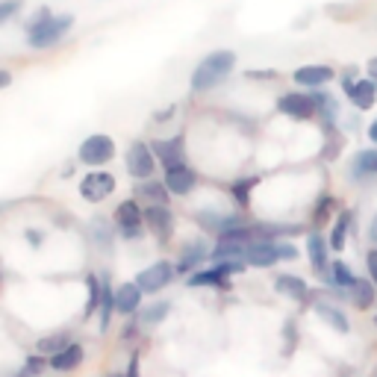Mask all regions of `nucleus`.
Returning <instances> with one entry per match:
<instances>
[{
    "label": "nucleus",
    "mask_w": 377,
    "mask_h": 377,
    "mask_svg": "<svg viewBox=\"0 0 377 377\" xmlns=\"http://www.w3.org/2000/svg\"><path fill=\"white\" fill-rule=\"evenodd\" d=\"M233 65H236V54H230V50H216V54H209L192 74V89L195 92L216 89V86L233 71Z\"/></svg>",
    "instance_id": "f257e3e1"
},
{
    "label": "nucleus",
    "mask_w": 377,
    "mask_h": 377,
    "mask_svg": "<svg viewBox=\"0 0 377 377\" xmlns=\"http://www.w3.org/2000/svg\"><path fill=\"white\" fill-rule=\"evenodd\" d=\"M71 24H74L71 15H59V18L50 15L47 21H42V24H35V27H30V45H33V47H39V50L54 47V45L62 39V35L71 30Z\"/></svg>",
    "instance_id": "f03ea898"
},
{
    "label": "nucleus",
    "mask_w": 377,
    "mask_h": 377,
    "mask_svg": "<svg viewBox=\"0 0 377 377\" xmlns=\"http://www.w3.org/2000/svg\"><path fill=\"white\" fill-rule=\"evenodd\" d=\"M112 157H115V145H112L109 136H89L80 145V159L86 166H104Z\"/></svg>",
    "instance_id": "7ed1b4c3"
},
{
    "label": "nucleus",
    "mask_w": 377,
    "mask_h": 377,
    "mask_svg": "<svg viewBox=\"0 0 377 377\" xmlns=\"http://www.w3.org/2000/svg\"><path fill=\"white\" fill-rule=\"evenodd\" d=\"M112 188H115V180H112V174H104V171H92L89 177L83 180L80 186V195L86 200H92V204H97V200H104L112 195Z\"/></svg>",
    "instance_id": "20e7f679"
},
{
    "label": "nucleus",
    "mask_w": 377,
    "mask_h": 377,
    "mask_svg": "<svg viewBox=\"0 0 377 377\" xmlns=\"http://www.w3.org/2000/svg\"><path fill=\"white\" fill-rule=\"evenodd\" d=\"M154 147L147 145H133L130 154H127V171L133 174V177H150V171H154Z\"/></svg>",
    "instance_id": "39448f33"
},
{
    "label": "nucleus",
    "mask_w": 377,
    "mask_h": 377,
    "mask_svg": "<svg viewBox=\"0 0 377 377\" xmlns=\"http://www.w3.org/2000/svg\"><path fill=\"white\" fill-rule=\"evenodd\" d=\"M280 112H286V115L292 118H310L312 112H316V100H312V95H298V92H289L278 100Z\"/></svg>",
    "instance_id": "423d86ee"
},
{
    "label": "nucleus",
    "mask_w": 377,
    "mask_h": 377,
    "mask_svg": "<svg viewBox=\"0 0 377 377\" xmlns=\"http://www.w3.org/2000/svg\"><path fill=\"white\" fill-rule=\"evenodd\" d=\"M171 274H174V268L168 266V262H157V266L145 268L139 278H136V283H139L142 292H159V289L171 280Z\"/></svg>",
    "instance_id": "0eeeda50"
},
{
    "label": "nucleus",
    "mask_w": 377,
    "mask_h": 377,
    "mask_svg": "<svg viewBox=\"0 0 377 377\" xmlns=\"http://www.w3.org/2000/svg\"><path fill=\"white\" fill-rule=\"evenodd\" d=\"M154 154L166 168L183 166V136H174V139H157L154 142Z\"/></svg>",
    "instance_id": "6e6552de"
},
{
    "label": "nucleus",
    "mask_w": 377,
    "mask_h": 377,
    "mask_svg": "<svg viewBox=\"0 0 377 377\" xmlns=\"http://www.w3.org/2000/svg\"><path fill=\"white\" fill-rule=\"evenodd\" d=\"M145 221L150 224V230H154V233L162 239V242H166V239H171V233H174V216L168 212L166 204H157V207L145 209Z\"/></svg>",
    "instance_id": "1a4fd4ad"
},
{
    "label": "nucleus",
    "mask_w": 377,
    "mask_h": 377,
    "mask_svg": "<svg viewBox=\"0 0 377 377\" xmlns=\"http://www.w3.org/2000/svg\"><path fill=\"white\" fill-rule=\"evenodd\" d=\"M245 259L250 262V266L268 268V266H274V262L280 259V250H278V245H271L268 239H262V242H250V245H248Z\"/></svg>",
    "instance_id": "9d476101"
},
{
    "label": "nucleus",
    "mask_w": 377,
    "mask_h": 377,
    "mask_svg": "<svg viewBox=\"0 0 377 377\" xmlns=\"http://www.w3.org/2000/svg\"><path fill=\"white\" fill-rule=\"evenodd\" d=\"M118 227L124 230V236L127 239H136L139 236V224H142V209L136 207V200H124V204L118 207Z\"/></svg>",
    "instance_id": "9b49d317"
},
{
    "label": "nucleus",
    "mask_w": 377,
    "mask_h": 377,
    "mask_svg": "<svg viewBox=\"0 0 377 377\" xmlns=\"http://www.w3.org/2000/svg\"><path fill=\"white\" fill-rule=\"evenodd\" d=\"M166 183H168V188L174 195H186V192H192L195 188V171L188 166H174L166 174Z\"/></svg>",
    "instance_id": "f8f14e48"
},
{
    "label": "nucleus",
    "mask_w": 377,
    "mask_h": 377,
    "mask_svg": "<svg viewBox=\"0 0 377 377\" xmlns=\"http://www.w3.org/2000/svg\"><path fill=\"white\" fill-rule=\"evenodd\" d=\"M328 80H333V71L328 65H304L295 71L298 86H324Z\"/></svg>",
    "instance_id": "ddd939ff"
},
{
    "label": "nucleus",
    "mask_w": 377,
    "mask_h": 377,
    "mask_svg": "<svg viewBox=\"0 0 377 377\" xmlns=\"http://www.w3.org/2000/svg\"><path fill=\"white\" fill-rule=\"evenodd\" d=\"M348 97H351V104H354L357 109H371L374 97H377V89H374L371 80H360V83H354L348 89Z\"/></svg>",
    "instance_id": "4468645a"
},
{
    "label": "nucleus",
    "mask_w": 377,
    "mask_h": 377,
    "mask_svg": "<svg viewBox=\"0 0 377 377\" xmlns=\"http://www.w3.org/2000/svg\"><path fill=\"white\" fill-rule=\"evenodd\" d=\"M80 360H83V348L80 345H68V348H62L59 354H54L50 366H54L56 371H71V369L80 366Z\"/></svg>",
    "instance_id": "2eb2a0df"
},
{
    "label": "nucleus",
    "mask_w": 377,
    "mask_h": 377,
    "mask_svg": "<svg viewBox=\"0 0 377 377\" xmlns=\"http://www.w3.org/2000/svg\"><path fill=\"white\" fill-rule=\"evenodd\" d=\"M139 298H142L139 283H127V286H121L115 292V307L121 312H133L136 307H139Z\"/></svg>",
    "instance_id": "dca6fc26"
},
{
    "label": "nucleus",
    "mask_w": 377,
    "mask_h": 377,
    "mask_svg": "<svg viewBox=\"0 0 377 377\" xmlns=\"http://www.w3.org/2000/svg\"><path fill=\"white\" fill-rule=\"evenodd\" d=\"M278 292L280 295H289V298H295V300H304L307 298V283H300L298 278H292V274H283V278H278Z\"/></svg>",
    "instance_id": "f3484780"
},
{
    "label": "nucleus",
    "mask_w": 377,
    "mask_h": 377,
    "mask_svg": "<svg viewBox=\"0 0 377 377\" xmlns=\"http://www.w3.org/2000/svg\"><path fill=\"white\" fill-rule=\"evenodd\" d=\"M351 174H354V177H366V174H377V150H362V154H357Z\"/></svg>",
    "instance_id": "a211bd4d"
},
{
    "label": "nucleus",
    "mask_w": 377,
    "mask_h": 377,
    "mask_svg": "<svg viewBox=\"0 0 377 377\" xmlns=\"http://www.w3.org/2000/svg\"><path fill=\"white\" fill-rule=\"evenodd\" d=\"M351 292H354V307L357 310H369L371 300H374V286L369 280H357L351 286Z\"/></svg>",
    "instance_id": "6ab92c4d"
},
{
    "label": "nucleus",
    "mask_w": 377,
    "mask_h": 377,
    "mask_svg": "<svg viewBox=\"0 0 377 377\" xmlns=\"http://www.w3.org/2000/svg\"><path fill=\"white\" fill-rule=\"evenodd\" d=\"M86 283H89V304H86V316H95V310H100V300H104V280H97L92 274Z\"/></svg>",
    "instance_id": "aec40b11"
},
{
    "label": "nucleus",
    "mask_w": 377,
    "mask_h": 377,
    "mask_svg": "<svg viewBox=\"0 0 377 377\" xmlns=\"http://www.w3.org/2000/svg\"><path fill=\"white\" fill-rule=\"evenodd\" d=\"M183 262H180V271H188V268H195L200 259H204V245L200 242H195V245H188L186 250H183V257H180Z\"/></svg>",
    "instance_id": "412c9836"
},
{
    "label": "nucleus",
    "mask_w": 377,
    "mask_h": 377,
    "mask_svg": "<svg viewBox=\"0 0 377 377\" xmlns=\"http://www.w3.org/2000/svg\"><path fill=\"white\" fill-rule=\"evenodd\" d=\"M307 248H310V257H312V268L324 271V242H321V236H310Z\"/></svg>",
    "instance_id": "4be33fe9"
},
{
    "label": "nucleus",
    "mask_w": 377,
    "mask_h": 377,
    "mask_svg": "<svg viewBox=\"0 0 377 377\" xmlns=\"http://www.w3.org/2000/svg\"><path fill=\"white\" fill-rule=\"evenodd\" d=\"M224 278H227V274H224L221 268H216V271H207V274H195V278L188 280V286H227Z\"/></svg>",
    "instance_id": "5701e85b"
},
{
    "label": "nucleus",
    "mask_w": 377,
    "mask_h": 377,
    "mask_svg": "<svg viewBox=\"0 0 377 377\" xmlns=\"http://www.w3.org/2000/svg\"><path fill=\"white\" fill-rule=\"evenodd\" d=\"M312 100H316V106L324 112V118H336L339 115V104H336V100L330 97V95H324V92H316V95H312Z\"/></svg>",
    "instance_id": "b1692460"
},
{
    "label": "nucleus",
    "mask_w": 377,
    "mask_h": 377,
    "mask_svg": "<svg viewBox=\"0 0 377 377\" xmlns=\"http://www.w3.org/2000/svg\"><path fill=\"white\" fill-rule=\"evenodd\" d=\"M348 221H351V216H348V212H342V216H339V221H336V227H333V239H330V248H333V250H342V248H345Z\"/></svg>",
    "instance_id": "393cba45"
},
{
    "label": "nucleus",
    "mask_w": 377,
    "mask_h": 377,
    "mask_svg": "<svg viewBox=\"0 0 377 377\" xmlns=\"http://www.w3.org/2000/svg\"><path fill=\"white\" fill-rule=\"evenodd\" d=\"M68 336L65 333H59V336H50V339H42L39 342V354H59L62 348H68Z\"/></svg>",
    "instance_id": "a878e982"
},
{
    "label": "nucleus",
    "mask_w": 377,
    "mask_h": 377,
    "mask_svg": "<svg viewBox=\"0 0 377 377\" xmlns=\"http://www.w3.org/2000/svg\"><path fill=\"white\" fill-rule=\"evenodd\" d=\"M316 310H319V316H321L324 321H330L339 333H348V321H345L342 316H339V312H336L333 307H324V304H321V307H316Z\"/></svg>",
    "instance_id": "bb28decb"
},
{
    "label": "nucleus",
    "mask_w": 377,
    "mask_h": 377,
    "mask_svg": "<svg viewBox=\"0 0 377 377\" xmlns=\"http://www.w3.org/2000/svg\"><path fill=\"white\" fill-rule=\"evenodd\" d=\"M250 186H257V177H250V180H239L230 186V192L233 198L239 200V207H248V192H250Z\"/></svg>",
    "instance_id": "cd10ccee"
},
{
    "label": "nucleus",
    "mask_w": 377,
    "mask_h": 377,
    "mask_svg": "<svg viewBox=\"0 0 377 377\" xmlns=\"http://www.w3.org/2000/svg\"><path fill=\"white\" fill-rule=\"evenodd\" d=\"M139 195L142 198H147V200H157V204H166V186H159V183H145L142 188H139Z\"/></svg>",
    "instance_id": "c85d7f7f"
},
{
    "label": "nucleus",
    "mask_w": 377,
    "mask_h": 377,
    "mask_svg": "<svg viewBox=\"0 0 377 377\" xmlns=\"http://www.w3.org/2000/svg\"><path fill=\"white\" fill-rule=\"evenodd\" d=\"M333 280H336L339 286H354V283H357L354 274L345 268V262H336V266H333Z\"/></svg>",
    "instance_id": "c756f323"
},
{
    "label": "nucleus",
    "mask_w": 377,
    "mask_h": 377,
    "mask_svg": "<svg viewBox=\"0 0 377 377\" xmlns=\"http://www.w3.org/2000/svg\"><path fill=\"white\" fill-rule=\"evenodd\" d=\"M166 316H168V304H154L150 310L142 312V321H145V324H154V321L166 319Z\"/></svg>",
    "instance_id": "7c9ffc66"
},
{
    "label": "nucleus",
    "mask_w": 377,
    "mask_h": 377,
    "mask_svg": "<svg viewBox=\"0 0 377 377\" xmlns=\"http://www.w3.org/2000/svg\"><path fill=\"white\" fill-rule=\"evenodd\" d=\"M330 207H333V200H330V198H324V200H321V207H319V212H316V221H319V224H321V221H328V209H330Z\"/></svg>",
    "instance_id": "2f4dec72"
},
{
    "label": "nucleus",
    "mask_w": 377,
    "mask_h": 377,
    "mask_svg": "<svg viewBox=\"0 0 377 377\" xmlns=\"http://www.w3.org/2000/svg\"><path fill=\"white\" fill-rule=\"evenodd\" d=\"M42 366H45V362H42V360H39V357H33V360H30V362H27V369H24V371H21V374H18V377H27V374H33V371H39V369H42Z\"/></svg>",
    "instance_id": "473e14b6"
},
{
    "label": "nucleus",
    "mask_w": 377,
    "mask_h": 377,
    "mask_svg": "<svg viewBox=\"0 0 377 377\" xmlns=\"http://www.w3.org/2000/svg\"><path fill=\"white\" fill-rule=\"evenodd\" d=\"M15 9H18V0H9V3H3V6H0V21H6Z\"/></svg>",
    "instance_id": "72a5a7b5"
},
{
    "label": "nucleus",
    "mask_w": 377,
    "mask_h": 377,
    "mask_svg": "<svg viewBox=\"0 0 377 377\" xmlns=\"http://www.w3.org/2000/svg\"><path fill=\"white\" fill-rule=\"evenodd\" d=\"M278 250H280V259H295L298 257V250L292 245H278Z\"/></svg>",
    "instance_id": "f704fd0d"
},
{
    "label": "nucleus",
    "mask_w": 377,
    "mask_h": 377,
    "mask_svg": "<svg viewBox=\"0 0 377 377\" xmlns=\"http://www.w3.org/2000/svg\"><path fill=\"white\" fill-rule=\"evenodd\" d=\"M369 271H371V280L377 283V250H371V254H369Z\"/></svg>",
    "instance_id": "c9c22d12"
},
{
    "label": "nucleus",
    "mask_w": 377,
    "mask_h": 377,
    "mask_svg": "<svg viewBox=\"0 0 377 377\" xmlns=\"http://www.w3.org/2000/svg\"><path fill=\"white\" fill-rule=\"evenodd\" d=\"M248 77H266V80H271L274 71H248Z\"/></svg>",
    "instance_id": "e433bc0d"
},
{
    "label": "nucleus",
    "mask_w": 377,
    "mask_h": 377,
    "mask_svg": "<svg viewBox=\"0 0 377 377\" xmlns=\"http://www.w3.org/2000/svg\"><path fill=\"white\" fill-rule=\"evenodd\" d=\"M369 236H371V242H377V216L371 218V227H369Z\"/></svg>",
    "instance_id": "4c0bfd02"
},
{
    "label": "nucleus",
    "mask_w": 377,
    "mask_h": 377,
    "mask_svg": "<svg viewBox=\"0 0 377 377\" xmlns=\"http://www.w3.org/2000/svg\"><path fill=\"white\" fill-rule=\"evenodd\" d=\"M136 366H139V362L133 360V362H130V374H127V377H139V369H136Z\"/></svg>",
    "instance_id": "58836bf2"
},
{
    "label": "nucleus",
    "mask_w": 377,
    "mask_h": 377,
    "mask_svg": "<svg viewBox=\"0 0 377 377\" xmlns=\"http://www.w3.org/2000/svg\"><path fill=\"white\" fill-rule=\"evenodd\" d=\"M369 74H371V77H377V59L369 62Z\"/></svg>",
    "instance_id": "ea45409f"
},
{
    "label": "nucleus",
    "mask_w": 377,
    "mask_h": 377,
    "mask_svg": "<svg viewBox=\"0 0 377 377\" xmlns=\"http://www.w3.org/2000/svg\"><path fill=\"white\" fill-rule=\"evenodd\" d=\"M369 136H371V142H377V121H374L371 127H369Z\"/></svg>",
    "instance_id": "a19ab883"
},
{
    "label": "nucleus",
    "mask_w": 377,
    "mask_h": 377,
    "mask_svg": "<svg viewBox=\"0 0 377 377\" xmlns=\"http://www.w3.org/2000/svg\"><path fill=\"white\" fill-rule=\"evenodd\" d=\"M374 324H377V319H374Z\"/></svg>",
    "instance_id": "79ce46f5"
},
{
    "label": "nucleus",
    "mask_w": 377,
    "mask_h": 377,
    "mask_svg": "<svg viewBox=\"0 0 377 377\" xmlns=\"http://www.w3.org/2000/svg\"><path fill=\"white\" fill-rule=\"evenodd\" d=\"M374 377H377V371H374Z\"/></svg>",
    "instance_id": "37998d69"
}]
</instances>
